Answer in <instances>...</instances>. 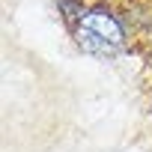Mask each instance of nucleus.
<instances>
[{
	"label": "nucleus",
	"mask_w": 152,
	"mask_h": 152,
	"mask_svg": "<svg viewBox=\"0 0 152 152\" xmlns=\"http://www.w3.org/2000/svg\"><path fill=\"white\" fill-rule=\"evenodd\" d=\"M54 3V12L60 15V21H63V27L72 33V27L81 21V15L87 12V6H90V0H51Z\"/></svg>",
	"instance_id": "nucleus-3"
},
{
	"label": "nucleus",
	"mask_w": 152,
	"mask_h": 152,
	"mask_svg": "<svg viewBox=\"0 0 152 152\" xmlns=\"http://www.w3.org/2000/svg\"><path fill=\"white\" fill-rule=\"evenodd\" d=\"M119 9L125 15V24H128L134 42L152 36V3L149 0H119Z\"/></svg>",
	"instance_id": "nucleus-2"
},
{
	"label": "nucleus",
	"mask_w": 152,
	"mask_h": 152,
	"mask_svg": "<svg viewBox=\"0 0 152 152\" xmlns=\"http://www.w3.org/2000/svg\"><path fill=\"white\" fill-rule=\"evenodd\" d=\"M69 36L81 54L102 63H116L134 48V36L125 24L119 0H90L87 12Z\"/></svg>",
	"instance_id": "nucleus-1"
},
{
	"label": "nucleus",
	"mask_w": 152,
	"mask_h": 152,
	"mask_svg": "<svg viewBox=\"0 0 152 152\" xmlns=\"http://www.w3.org/2000/svg\"><path fill=\"white\" fill-rule=\"evenodd\" d=\"M149 110H152V87H149Z\"/></svg>",
	"instance_id": "nucleus-4"
}]
</instances>
